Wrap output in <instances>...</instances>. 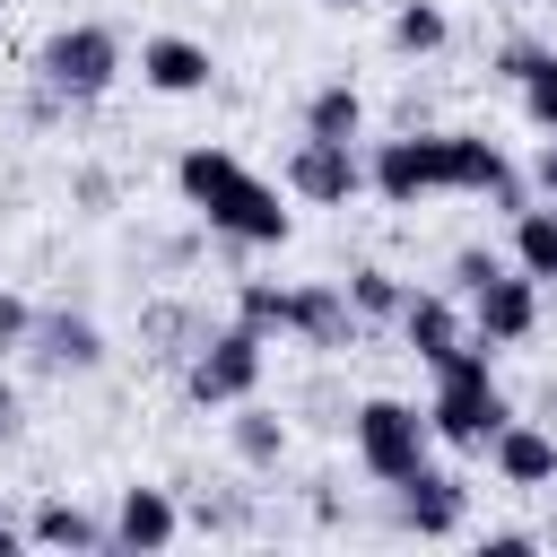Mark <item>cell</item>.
<instances>
[{
	"label": "cell",
	"instance_id": "6da1fadb",
	"mask_svg": "<svg viewBox=\"0 0 557 557\" xmlns=\"http://www.w3.org/2000/svg\"><path fill=\"white\" fill-rule=\"evenodd\" d=\"M174 183H183V200H191L218 235H235V244H287V235H296L287 183H261V174H252L244 157H226V148H183Z\"/></svg>",
	"mask_w": 557,
	"mask_h": 557
},
{
	"label": "cell",
	"instance_id": "7a4b0ae2",
	"mask_svg": "<svg viewBox=\"0 0 557 557\" xmlns=\"http://www.w3.org/2000/svg\"><path fill=\"white\" fill-rule=\"evenodd\" d=\"M435 374V400H426V418H435V444H453V453H487L496 444V426L513 418V400L496 392V374H487V348L470 339V348H453L444 366H426Z\"/></svg>",
	"mask_w": 557,
	"mask_h": 557
},
{
	"label": "cell",
	"instance_id": "3957f363",
	"mask_svg": "<svg viewBox=\"0 0 557 557\" xmlns=\"http://www.w3.org/2000/svg\"><path fill=\"white\" fill-rule=\"evenodd\" d=\"M348 435H357V461H366V479L400 487V479L426 461V444H435V418H426V409H409V400H392V392H374V400H357Z\"/></svg>",
	"mask_w": 557,
	"mask_h": 557
},
{
	"label": "cell",
	"instance_id": "277c9868",
	"mask_svg": "<svg viewBox=\"0 0 557 557\" xmlns=\"http://www.w3.org/2000/svg\"><path fill=\"white\" fill-rule=\"evenodd\" d=\"M35 78H44L52 96H70V104H96V96L122 78V35H113V26H61V35H44Z\"/></svg>",
	"mask_w": 557,
	"mask_h": 557
},
{
	"label": "cell",
	"instance_id": "5b68a950",
	"mask_svg": "<svg viewBox=\"0 0 557 557\" xmlns=\"http://www.w3.org/2000/svg\"><path fill=\"white\" fill-rule=\"evenodd\" d=\"M261 366H270V331L235 313V322L191 357V374H183V383H191V400H200V409H235V400H252V392H261Z\"/></svg>",
	"mask_w": 557,
	"mask_h": 557
},
{
	"label": "cell",
	"instance_id": "8992f818",
	"mask_svg": "<svg viewBox=\"0 0 557 557\" xmlns=\"http://www.w3.org/2000/svg\"><path fill=\"white\" fill-rule=\"evenodd\" d=\"M540 331V278L531 270H496L487 287H470V339L479 348H522Z\"/></svg>",
	"mask_w": 557,
	"mask_h": 557
},
{
	"label": "cell",
	"instance_id": "52a82bcc",
	"mask_svg": "<svg viewBox=\"0 0 557 557\" xmlns=\"http://www.w3.org/2000/svg\"><path fill=\"white\" fill-rule=\"evenodd\" d=\"M444 191H479L496 209H522L531 200V183L505 165V148L487 131H444Z\"/></svg>",
	"mask_w": 557,
	"mask_h": 557
},
{
	"label": "cell",
	"instance_id": "ba28073f",
	"mask_svg": "<svg viewBox=\"0 0 557 557\" xmlns=\"http://www.w3.org/2000/svg\"><path fill=\"white\" fill-rule=\"evenodd\" d=\"M287 200H313V209H339L348 191H366V157L348 148V139H296V157H287Z\"/></svg>",
	"mask_w": 557,
	"mask_h": 557
},
{
	"label": "cell",
	"instance_id": "9c48e42d",
	"mask_svg": "<svg viewBox=\"0 0 557 557\" xmlns=\"http://www.w3.org/2000/svg\"><path fill=\"white\" fill-rule=\"evenodd\" d=\"M366 183L392 200V209H418L426 191H444V131H409V139H383L374 148V165H366Z\"/></svg>",
	"mask_w": 557,
	"mask_h": 557
},
{
	"label": "cell",
	"instance_id": "30bf717a",
	"mask_svg": "<svg viewBox=\"0 0 557 557\" xmlns=\"http://www.w3.org/2000/svg\"><path fill=\"white\" fill-rule=\"evenodd\" d=\"M461 513H470L461 479H444V470H426V461L400 479V522H409L418 540H453V531H461Z\"/></svg>",
	"mask_w": 557,
	"mask_h": 557
},
{
	"label": "cell",
	"instance_id": "8fae6325",
	"mask_svg": "<svg viewBox=\"0 0 557 557\" xmlns=\"http://www.w3.org/2000/svg\"><path fill=\"white\" fill-rule=\"evenodd\" d=\"M139 78H148L157 96H200V87L218 78V61H209V44H191V35H148V44H139Z\"/></svg>",
	"mask_w": 557,
	"mask_h": 557
},
{
	"label": "cell",
	"instance_id": "7c38bea8",
	"mask_svg": "<svg viewBox=\"0 0 557 557\" xmlns=\"http://www.w3.org/2000/svg\"><path fill=\"white\" fill-rule=\"evenodd\" d=\"M400 339H409V357L444 366L453 348H470V322H461V305H453L444 287H426V296H409V305H400Z\"/></svg>",
	"mask_w": 557,
	"mask_h": 557
},
{
	"label": "cell",
	"instance_id": "4fadbf2b",
	"mask_svg": "<svg viewBox=\"0 0 557 557\" xmlns=\"http://www.w3.org/2000/svg\"><path fill=\"white\" fill-rule=\"evenodd\" d=\"M487 461H496L505 487H548V479H557V435L531 426V418H505L496 444H487Z\"/></svg>",
	"mask_w": 557,
	"mask_h": 557
},
{
	"label": "cell",
	"instance_id": "5bb4252c",
	"mask_svg": "<svg viewBox=\"0 0 557 557\" xmlns=\"http://www.w3.org/2000/svg\"><path fill=\"white\" fill-rule=\"evenodd\" d=\"M26 348H35V366H52V374H87V366H104V331L78 322V313H44V322L26 331Z\"/></svg>",
	"mask_w": 557,
	"mask_h": 557
},
{
	"label": "cell",
	"instance_id": "9a60e30c",
	"mask_svg": "<svg viewBox=\"0 0 557 557\" xmlns=\"http://www.w3.org/2000/svg\"><path fill=\"white\" fill-rule=\"evenodd\" d=\"M174 540H183L174 496H165V487H122V505H113V548H174Z\"/></svg>",
	"mask_w": 557,
	"mask_h": 557
},
{
	"label": "cell",
	"instance_id": "2e32d148",
	"mask_svg": "<svg viewBox=\"0 0 557 557\" xmlns=\"http://www.w3.org/2000/svg\"><path fill=\"white\" fill-rule=\"evenodd\" d=\"M505 78H513V96H522V122L548 139V131H557V52L513 44V52H505Z\"/></svg>",
	"mask_w": 557,
	"mask_h": 557
},
{
	"label": "cell",
	"instance_id": "e0dca14e",
	"mask_svg": "<svg viewBox=\"0 0 557 557\" xmlns=\"http://www.w3.org/2000/svg\"><path fill=\"white\" fill-rule=\"evenodd\" d=\"M287 331L313 339V348H339V339L357 331V305H348L339 287H287Z\"/></svg>",
	"mask_w": 557,
	"mask_h": 557
},
{
	"label": "cell",
	"instance_id": "ac0fdd59",
	"mask_svg": "<svg viewBox=\"0 0 557 557\" xmlns=\"http://www.w3.org/2000/svg\"><path fill=\"white\" fill-rule=\"evenodd\" d=\"M513 270H531L540 287L557 278V200H522L513 209Z\"/></svg>",
	"mask_w": 557,
	"mask_h": 557
},
{
	"label": "cell",
	"instance_id": "d6986e66",
	"mask_svg": "<svg viewBox=\"0 0 557 557\" xmlns=\"http://www.w3.org/2000/svg\"><path fill=\"white\" fill-rule=\"evenodd\" d=\"M26 540H35V548H113V531H104V522H87V513H78V505H61V496H52V505H35Z\"/></svg>",
	"mask_w": 557,
	"mask_h": 557
},
{
	"label": "cell",
	"instance_id": "ffe728a7",
	"mask_svg": "<svg viewBox=\"0 0 557 557\" xmlns=\"http://www.w3.org/2000/svg\"><path fill=\"white\" fill-rule=\"evenodd\" d=\"M305 131H313V139H357V131H366V96H357L348 78L313 87V104H305Z\"/></svg>",
	"mask_w": 557,
	"mask_h": 557
},
{
	"label": "cell",
	"instance_id": "44dd1931",
	"mask_svg": "<svg viewBox=\"0 0 557 557\" xmlns=\"http://www.w3.org/2000/svg\"><path fill=\"white\" fill-rule=\"evenodd\" d=\"M235 453H244L252 470H270V461L287 453V426H278L270 409H252V400H235Z\"/></svg>",
	"mask_w": 557,
	"mask_h": 557
},
{
	"label": "cell",
	"instance_id": "7402d4cb",
	"mask_svg": "<svg viewBox=\"0 0 557 557\" xmlns=\"http://www.w3.org/2000/svg\"><path fill=\"white\" fill-rule=\"evenodd\" d=\"M444 35H453V26H444L435 0H400V9H392V44H400V52H444Z\"/></svg>",
	"mask_w": 557,
	"mask_h": 557
},
{
	"label": "cell",
	"instance_id": "603a6c76",
	"mask_svg": "<svg viewBox=\"0 0 557 557\" xmlns=\"http://www.w3.org/2000/svg\"><path fill=\"white\" fill-rule=\"evenodd\" d=\"M348 305H357L366 322H383V313L400 322V305H409V287H400L392 270H357V278H348Z\"/></svg>",
	"mask_w": 557,
	"mask_h": 557
},
{
	"label": "cell",
	"instance_id": "cb8c5ba5",
	"mask_svg": "<svg viewBox=\"0 0 557 557\" xmlns=\"http://www.w3.org/2000/svg\"><path fill=\"white\" fill-rule=\"evenodd\" d=\"M235 313H244V322H261V331H287V287H270V278H252V287L235 296Z\"/></svg>",
	"mask_w": 557,
	"mask_h": 557
},
{
	"label": "cell",
	"instance_id": "d4e9b609",
	"mask_svg": "<svg viewBox=\"0 0 557 557\" xmlns=\"http://www.w3.org/2000/svg\"><path fill=\"white\" fill-rule=\"evenodd\" d=\"M26 331H35V305L17 287H0V348H26Z\"/></svg>",
	"mask_w": 557,
	"mask_h": 557
},
{
	"label": "cell",
	"instance_id": "484cf974",
	"mask_svg": "<svg viewBox=\"0 0 557 557\" xmlns=\"http://www.w3.org/2000/svg\"><path fill=\"white\" fill-rule=\"evenodd\" d=\"M496 270H505V261H496V252H461V261H453V287H461V296H470V287H487V278H496Z\"/></svg>",
	"mask_w": 557,
	"mask_h": 557
},
{
	"label": "cell",
	"instance_id": "4316f807",
	"mask_svg": "<svg viewBox=\"0 0 557 557\" xmlns=\"http://www.w3.org/2000/svg\"><path fill=\"white\" fill-rule=\"evenodd\" d=\"M531 191H540V200H557V131H548V139H540V157H531Z\"/></svg>",
	"mask_w": 557,
	"mask_h": 557
},
{
	"label": "cell",
	"instance_id": "83f0119b",
	"mask_svg": "<svg viewBox=\"0 0 557 557\" xmlns=\"http://www.w3.org/2000/svg\"><path fill=\"white\" fill-rule=\"evenodd\" d=\"M9 435H17V392L0 383V444H9Z\"/></svg>",
	"mask_w": 557,
	"mask_h": 557
},
{
	"label": "cell",
	"instance_id": "f1b7e54d",
	"mask_svg": "<svg viewBox=\"0 0 557 557\" xmlns=\"http://www.w3.org/2000/svg\"><path fill=\"white\" fill-rule=\"evenodd\" d=\"M9 548H26V531H17V522H0V557H9Z\"/></svg>",
	"mask_w": 557,
	"mask_h": 557
},
{
	"label": "cell",
	"instance_id": "f546056e",
	"mask_svg": "<svg viewBox=\"0 0 557 557\" xmlns=\"http://www.w3.org/2000/svg\"><path fill=\"white\" fill-rule=\"evenodd\" d=\"M322 9H366V0H322Z\"/></svg>",
	"mask_w": 557,
	"mask_h": 557
}]
</instances>
